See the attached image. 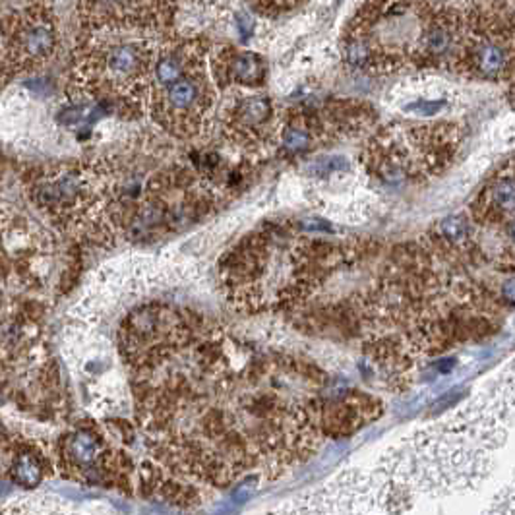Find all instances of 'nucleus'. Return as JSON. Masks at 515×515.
<instances>
[{"label": "nucleus", "mask_w": 515, "mask_h": 515, "mask_svg": "<svg viewBox=\"0 0 515 515\" xmlns=\"http://www.w3.org/2000/svg\"><path fill=\"white\" fill-rule=\"evenodd\" d=\"M101 4H107V6H113V4H121L122 0H99Z\"/></svg>", "instance_id": "10"}, {"label": "nucleus", "mask_w": 515, "mask_h": 515, "mask_svg": "<svg viewBox=\"0 0 515 515\" xmlns=\"http://www.w3.org/2000/svg\"><path fill=\"white\" fill-rule=\"evenodd\" d=\"M70 454L80 465H87L99 454L97 440L93 438L90 432H78L76 436L70 440Z\"/></svg>", "instance_id": "6"}, {"label": "nucleus", "mask_w": 515, "mask_h": 515, "mask_svg": "<svg viewBox=\"0 0 515 515\" xmlns=\"http://www.w3.org/2000/svg\"><path fill=\"white\" fill-rule=\"evenodd\" d=\"M53 45V37H51V31L47 28H35L31 31L28 39H25V47L30 49L31 54H43L47 53L49 49Z\"/></svg>", "instance_id": "8"}, {"label": "nucleus", "mask_w": 515, "mask_h": 515, "mask_svg": "<svg viewBox=\"0 0 515 515\" xmlns=\"http://www.w3.org/2000/svg\"><path fill=\"white\" fill-rule=\"evenodd\" d=\"M231 140L244 147L269 144L273 140V103L269 97H244L227 114Z\"/></svg>", "instance_id": "1"}, {"label": "nucleus", "mask_w": 515, "mask_h": 515, "mask_svg": "<svg viewBox=\"0 0 515 515\" xmlns=\"http://www.w3.org/2000/svg\"><path fill=\"white\" fill-rule=\"evenodd\" d=\"M475 223L486 227H514V171H502L486 184L471 205Z\"/></svg>", "instance_id": "2"}, {"label": "nucleus", "mask_w": 515, "mask_h": 515, "mask_svg": "<svg viewBox=\"0 0 515 515\" xmlns=\"http://www.w3.org/2000/svg\"><path fill=\"white\" fill-rule=\"evenodd\" d=\"M107 64H109V70H111L113 76L130 78L138 76L142 72V68H144V59H142V54H140L136 47L122 45L114 47L113 51L109 53Z\"/></svg>", "instance_id": "5"}, {"label": "nucleus", "mask_w": 515, "mask_h": 515, "mask_svg": "<svg viewBox=\"0 0 515 515\" xmlns=\"http://www.w3.org/2000/svg\"><path fill=\"white\" fill-rule=\"evenodd\" d=\"M14 478L18 480V483H20V485H25V486L35 485V483L39 480L37 465L31 461L30 457H22L20 461L16 463Z\"/></svg>", "instance_id": "9"}, {"label": "nucleus", "mask_w": 515, "mask_h": 515, "mask_svg": "<svg viewBox=\"0 0 515 515\" xmlns=\"http://www.w3.org/2000/svg\"><path fill=\"white\" fill-rule=\"evenodd\" d=\"M473 70L480 78H500L508 64V53L500 43L480 41L471 54Z\"/></svg>", "instance_id": "4"}, {"label": "nucleus", "mask_w": 515, "mask_h": 515, "mask_svg": "<svg viewBox=\"0 0 515 515\" xmlns=\"http://www.w3.org/2000/svg\"><path fill=\"white\" fill-rule=\"evenodd\" d=\"M223 78L241 85H260L265 78L264 61L254 53H233L223 70Z\"/></svg>", "instance_id": "3"}, {"label": "nucleus", "mask_w": 515, "mask_h": 515, "mask_svg": "<svg viewBox=\"0 0 515 515\" xmlns=\"http://www.w3.org/2000/svg\"><path fill=\"white\" fill-rule=\"evenodd\" d=\"M452 33L447 30L446 25H440V23H434L426 30V35L423 39L425 43V51L428 54H434V56H440V54H446L452 47Z\"/></svg>", "instance_id": "7"}]
</instances>
